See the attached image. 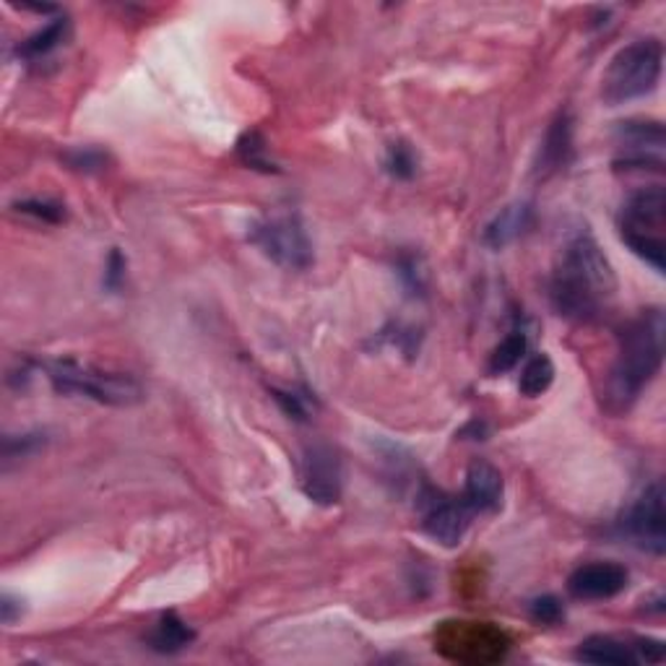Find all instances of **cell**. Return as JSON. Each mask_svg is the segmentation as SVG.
Wrapping results in <instances>:
<instances>
[{
  "label": "cell",
  "mask_w": 666,
  "mask_h": 666,
  "mask_svg": "<svg viewBox=\"0 0 666 666\" xmlns=\"http://www.w3.org/2000/svg\"><path fill=\"white\" fill-rule=\"evenodd\" d=\"M617 279L599 243L579 232L562 247L549 281V300L562 318L594 320L615 297Z\"/></svg>",
  "instance_id": "cell-1"
},
{
  "label": "cell",
  "mask_w": 666,
  "mask_h": 666,
  "mask_svg": "<svg viewBox=\"0 0 666 666\" xmlns=\"http://www.w3.org/2000/svg\"><path fill=\"white\" fill-rule=\"evenodd\" d=\"M664 360V313L649 311L630 320L620 334V352L604 386V404L612 414H622L654 381Z\"/></svg>",
  "instance_id": "cell-2"
},
{
  "label": "cell",
  "mask_w": 666,
  "mask_h": 666,
  "mask_svg": "<svg viewBox=\"0 0 666 666\" xmlns=\"http://www.w3.org/2000/svg\"><path fill=\"white\" fill-rule=\"evenodd\" d=\"M664 47L658 39H635L609 60L601 79V97L607 105H624L651 94L662 79Z\"/></svg>",
  "instance_id": "cell-3"
},
{
  "label": "cell",
  "mask_w": 666,
  "mask_h": 666,
  "mask_svg": "<svg viewBox=\"0 0 666 666\" xmlns=\"http://www.w3.org/2000/svg\"><path fill=\"white\" fill-rule=\"evenodd\" d=\"M45 373L52 388L63 396H84L107 407H133L143 398L141 386L130 375L107 373L73 360L45 362Z\"/></svg>",
  "instance_id": "cell-4"
},
{
  "label": "cell",
  "mask_w": 666,
  "mask_h": 666,
  "mask_svg": "<svg viewBox=\"0 0 666 666\" xmlns=\"http://www.w3.org/2000/svg\"><path fill=\"white\" fill-rule=\"evenodd\" d=\"M664 217L666 196L662 185L630 194L620 211V237L658 273H664Z\"/></svg>",
  "instance_id": "cell-5"
},
{
  "label": "cell",
  "mask_w": 666,
  "mask_h": 666,
  "mask_svg": "<svg viewBox=\"0 0 666 666\" xmlns=\"http://www.w3.org/2000/svg\"><path fill=\"white\" fill-rule=\"evenodd\" d=\"M250 243L258 245L264 256L271 258L281 269L305 271L313 264V243L300 217L294 214L260 219L258 224H253Z\"/></svg>",
  "instance_id": "cell-6"
},
{
  "label": "cell",
  "mask_w": 666,
  "mask_h": 666,
  "mask_svg": "<svg viewBox=\"0 0 666 666\" xmlns=\"http://www.w3.org/2000/svg\"><path fill=\"white\" fill-rule=\"evenodd\" d=\"M300 487L313 503L336 505L341 500V487H344V471H341V458L328 443L305 445L300 456Z\"/></svg>",
  "instance_id": "cell-7"
},
{
  "label": "cell",
  "mask_w": 666,
  "mask_h": 666,
  "mask_svg": "<svg viewBox=\"0 0 666 666\" xmlns=\"http://www.w3.org/2000/svg\"><path fill=\"white\" fill-rule=\"evenodd\" d=\"M617 170H649L662 173L664 167V126L658 120H628L617 126Z\"/></svg>",
  "instance_id": "cell-8"
},
{
  "label": "cell",
  "mask_w": 666,
  "mask_h": 666,
  "mask_svg": "<svg viewBox=\"0 0 666 666\" xmlns=\"http://www.w3.org/2000/svg\"><path fill=\"white\" fill-rule=\"evenodd\" d=\"M624 534L638 547L651 554H664L666 549V521H664V490L662 482L645 487L635 505L624 516Z\"/></svg>",
  "instance_id": "cell-9"
},
{
  "label": "cell",
  "mask_w": 666,
  "mask_h": 666,
  "mask_svg": "<svg viewBox=\"0 0 666 666\" xmlns=\"http://www.w3.org/2000/svg\"><path fill=\"white\" fill-rule=\"evenodd\" d=\"M474 513L464 500L445 498L441 492L428 490L422 494V528L432 541L443 547L461 545L466 528L471 524Z\"/></svg>",
  "instance_id": "cell-10"
},
{
  "label": "cell",
  "mask_w": 666,
  "mask_h": 666,
  "mask_svg": "<svg viewBox=\"0 0 666 666\" xmlns=\"http://www.w3.org/2000/svg\"><path fill=\"white\" fill-rule=\"evenodd\" d=\"M628 581V570L620 562H588L570 573L568 592L579 601H604L622 594Z\"/></svg>",
  "instance_id": "cell-11"
},
{
  "label": "cell",
  "mask_w": 666,
  "mask_h": 666,
  "mask_svg": "<svg viewBox=\"0 0 666 666\" xmlns=\"http://www.w3.org/2000/svg\"><path fill=\"white\" fill-rule=\"evenodd\" d=\"M505 482L500 469L487 461H474L466 471L464 503L471 513H498L503 507Z\"/></svg>",
  "instance_id": "cell-12"
},
{
  "label": "cell",
  "mask_w": 666,
  "mask_h": 666,
  "mask_svg": "<svg viewBox=\"0 0 666 666\" xmlns=\"http://www.w3.org/2000/svg\"><path fill=\"white\" fill-rule=\"evenodd\" d=\"M570 151H573V118H570L568 113H560L547 130L534 173H537L539 177H549V175L560 173V170L565 167L570 160Z\"/></svg>",
  "instance_id": "cell-13"
},
{
  "label": "cell",
  "mask_w": 666,
  "mask_h": 666,
  "mask_svg": "<svg viewBox=\"0 0 666 666\" xmlns=\"http://www.w3.org/2000/svg\"><path fill=\"white\" fill-rule=\"evenodd\" d=\"M531 219H534V209L528 203L505 206V209L487 224L484 243L494 247V250L516 243L521 235H526V230L531 226Z\"/></svg>",
  "instance_id": "cell-14"
},
{
  "label": "cell",
  "mask_w": 666,
  "mask_h": 666,
  "mask_svg": "<svg viewBox=\"0 0 666 666\" xmlns=\"http://www.w3.org/2000/svg\"><path fill=\"white\" fill-rule=\"evenodd\" d=\"M575 658L586 664H612V666H630L638 662L635 651L630 645L609 635H592L586 638L575 651Z\"/></svg>",
  "instance_id": "cell-15"
},
{
  "label": "cell",
  "mask_w": 666,
  "mask_h": 666,
  "mask_svg": "<svg viewBox=\"0 0 666 666\" xmlns=\"http://www.w3.org/2000/svg\"><path fill=\"white\" fill-rule=\"evenodd\" d=\"M194 638L196 633L175 612H167L154 628V633H151V649L162 651V654H175V651H183L185 645L194 643Z\"/></svg>",
  "instance_id": "cell-16"
},
{
  "label": "cell",
  "mask_w": 666,
  "mask_h": 666,
  "mask_svg": "<svg viewBox=\"0 0 666 666\" xmlns=\"http://www.w3.org/2000/svg\"><path fill=\"white\" fill-rule=\"evenodd\" d=\"M554 383V362L547 354H534L521 370L518 388L526 398H537L547 394Z\"/></svg>",
  "instance_id": "cell-17"
},
{
  "label": "cell",
  "mask_w": 666,
  "mask_h": 666,
  "mask_svg": "<svg viewBox=\"0 0 666 666\" xmlns=\"http://www.w3.org/2000/svg\"><path fill=\"white\" fill-rule=\"evenodd\" d=\"M526 349H528L526 334L524 331H511L503 341H500L498 347H494V352L490 354V365H487V373L494 375V377L511 373L513 367L521 365V360L526 357Z\"/></svg>",
  "instance_id": "cell-18"
},
{
  "label": "cell",
  "mask_w": 666,
  "mask_h": 666,
  "mask_svg": "<svg viewBox=\"0 0 666 666\" xmlns=\"http://www.w3.org/2000/svg\"><path fill=\"white\" fill-rule=\"evenodd\" d=\"M68 34V19H55V22H50L45 26V30H39L37 34H32L30 39L22 45V52L24 58H43V55L52 52L55 47H58L60 43L66 39Z\"/></svg>",
  "instance_id": "cell-19"
},
{
  "label": "cell",
  "mask_w": 666,
  "mask_h": 666,
  "mask_svg": "<svg viewBox=\"0 0 666 666\" xmlns=\"http://www.w3.org/2000/svg\"><path fill=\"white\" fill-rule=\"evenodd\" d=\"M237 154L247 167L260 170V173H279L277 164L266 154V141L260 139V133H256V130H250V133H245L243 139L237 141Z\"/></svg>",
  "instance_id": "cell-20"
},
{
  "label": "cell",
  "mask_w": 666,
  "mask_h": 666,
  "mask_svg": "<svg viewBox=\"0 0 666 666\" xmlns=\"http://www.w3.org/2000/svg\"><path fill=\"white\" fill-rule=\"evenodd\" d=\"M386 170L398 180H411L417 173V156L407 143H390L386 156Z\"/></svg>",
  "instance_id": "cell-21"
},
{
  "label": "cell",
  "mask_w": 666,
  "mask_h": 666,
  "mask_svg": "<svg viewBox=\"0 0 666 666\" xmlns=\"http://www.w3.org/2000/svg\"><path fill=\"white\" fill-rule=\"evenodd\" d=\"M273 398H277V404L290 420L305 422L307 414H311V401L305 396L294 394V390H273Z\"/></svg>",
  "instance_id": "cell-22"
},
{
  "label": "cell",
  "mask_w": 666,
  "mask_h": 666,
  "mask_svg": "<svg viewBox=\"0 0 666 666\" xmlns=\"http://www.w3.org/2000/svg\"><path fill=\"white\" fill-rule=\"evenodd\" d=\"M16 211L19 214L43 219V222H47V224L60 222V219L66 217L63 206L52 203V201H22V203H16Z\"/></svg>",
  "instance_id": "cell-23"
},
{
  "label": "cell",
  "mask_w": 666,
  "mask_h": 666,
  "mask_svg": "<svg viewBox=\"0 0 666 666\" xmlns=\"http://www.w3.org/2000/svg\"><path fill=\"white\" fill-rule=\"evenodd\" d=\"M528 612H531L534 622L558 624L562 620V604L554 596H539V599L528 604Z\"/></svg>",
  "instance_id": "cell-24"
},
{
  "label": "cell",
  "mask_w": 666,
  "mask_h": 666,
  "mask_svg": "<svg viewBox=\"0 0 666 666\" xmlns=\"http://www.w3.org/2000/svg\"><path fill=\"white\" fill-rule=\"evenodd\" d=\"M126 260H122V256L118 250H113V256H109V264H107V277H105V284L109 287V290H118L122 277H126Z\"/></svg>",
  "instance_id": "cell-25"
},
{
  "label": "cell",
  "mask_w": 666,
  "mask_h": 666,
  "mask_svg": "<svg viewBox=\"0 0 666 666\" xmlns=\"http://www.w3.org/2000/svg\"><path fill=\"white\" fill-rule=\"evenodd\" d=\"M635 656H638V662L656 664L664 658V645L658 641H641V643H638V654Z\"/></svg>",
  "instance_id": "cell-26"
},
{
  "label": "cell",
  "mask_w": 666,
  "mask_h": 666,
  "mask_svg": "<svg viewBox=\"0 0 666 666\" xmlns=\"http://www.w3.org/2000/svg\"><path fill=\"white\" fill-rule=\"evenodd\" d=\"M16 599H13L11 594L3 596V604H0V609H3V622L11 624L13 620H16V612H22V607H16Z\"/></svg>",
  "instance_id": "cell-27"
}]
</instances>
